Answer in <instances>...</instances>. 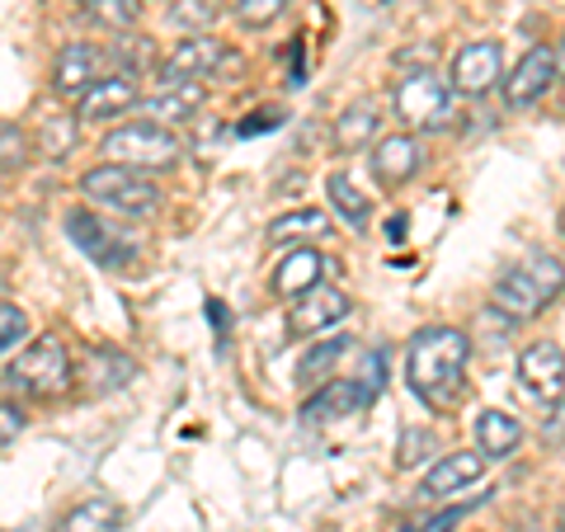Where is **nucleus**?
Returning <instances> with one entry per match:
<instances>
[{"label":"nucleus","instance_id":"nucleus-18","mask_svg":"<svg viewBox=\"0 0 565 532\" xmlns=\"http://www.w3.org/2000/svg\"><path fill=\"white\" fill-rule=\"evenodd\" d=\"M373 396L359 386V377H330L321 382V392H311L302 401V419L307 424H340V419H353L359 411H367Z\"/></svg>","mask_w":565,"mask_h":532},{"label":"nucleus","instance_id":"nucleus-27","mask_svg":"<svg viewBox=\"0 0 565 532\" xmlns=\"http://www.w3.org/2000/svg\"><path fill=\"white\" fill-rule=\"evenodd\" d=\"M76 132H81V123L71 118V114H47V118H39V132H33V156H43V161L62 166L66 156L76 151Z\"/></svg>","mask_w":565,"mask_h":532},{"label":"nucleus","instance_id":"nucleus-24","mask_svg":"<svg viewBox=\"0 0 565 532\" xmlns=\"http://www.w3.org/2000/svg\"><path fill=\"white\" fill-rule=\"evenodd\" d=\"M349 334H321V344H311L302 359H297V386H307V392H316L321 382H330L334 363L349 353Z\"/></svg>","mask_w":565,"mask_h":532},{"label":"nucleus","instance_id":"nucleus-34","mask_svg":"<svg viewBox=\"0 0 565 532\" xmlns=\"http://www.w3.org/2000/svg\"><path fill=\"white\" fill-rule=\"evenodd\" d=\"M29 429V411L20 401H10V396H0V453L10 448V443H20Z\"/></svg>","mask_w":565,"mask_h":532},{"label":"nucleus","instance_id":"nucleus-5","mask_svg":"<svg viewBox=\"0 0 565 532\" xmlns=\"http://www.w3.org/2000/svg\"><path fill=\"white\" fill-rule=\"evenodd\" d=\"M99 156L109 166L122 170H137V174H166L184 161V141L174 137L170 128H156L147 118H132V123H118V128L99 141Z\"/></svg>","mask_w":565,"mask_h":532},{"label":"nucleus","instance_id":"nucleus-1","mask_svg":"<svg viewBox=\"0 0 565 532\" xmlns=\"http://www.w3.org/2000/svg\"><path fill=\"white\" fill-rule=\"evenodd\" d=\"M467 363H471V334L457 326H429L405 344V386L429 411H452L467 392Z\"/></svg>","mask_w":565,"mask_h":532},{"label":"nucleus","instance_id":"nucleus-3","mask_svg":"<svg viewBox=\"0 0 565 532\" xmlns=\"http://www.w3.org/2000/svg\"><path fill=\"white\" fill-rule=\"evenodd\" d=\"M6 392L24 401H57L76 386V353L62 334H33L6 363Z\"/></svg>","mask_w":565,"mask_h":532},{"label":"nucleus","instance_id":"nucleus-40","mask_svg":"<svg viewBox=\"0 0 565 532\" xmlns=\"http://www.w3.org/2000/svg\"><path fill=\"white\" fill-rule=\"evenodd\" d=\"M556 532H565V509H561V519H556Z\"/></svg>","mask_w":565,"mask_h":532},{"label":"nucleus","instance_id":"nucleus-2","mask_svg":"<svg viewBox=\"0 0 565 532\" xmlns=\"http://www.w3.org/2000/svg\"><path fill=\"white\" fill-rule=\"evenodd\" d=\"M565 292V264L546 251H533L523 255L519 264H509V269L494 278L490 288V307L504 316V321H537V316L552 307V301Z\"/></svg>","mask_w":565,"mask_h":532},{"label":"nucleus","instance_id":"nucleus-14","mask_svg":"<svg viewBox=\"0 0 565 532\" xmlns=\"http://www.w3.org/2000/svg\"><path fill=\"white\" fill-rule=\"evenodd\" d=\"M367 170L382 189H405L424 170V147L415 132H386L373 141V156H367Z\"/></svg>","mask_w":565,"mask_h":532},{"label":"nucleus","instance_id":"nucleus-26","mask_svg":"<svg viewBox=\"0 0 565 532\" xmlns=\"http://www.w3.org/2000/svg\"><path fill=\"white\" fill-rule=\"evenodd\" d=\"M326 193H330V208L340 212V217L353 226V232H367V222H373V199L353 184L349 170H334L326 180Z\"/></svg>","mask_w":565,"mask_h":532},{"label":"nucleus","instance_id":"nucleus-37","mask_svg":"<svg viewBox=\"0 0 565 532\" xmlns=\"http://www.w3.org/2000/svg\"><path fill=\"white\" fill-rule=\"evenodd\" d=\"M282 123H288V114H282V109H259V114H250V118H241L236 132H241V137H259V132L282 128Z\"/></svg>","mask_w":565,"mask_h":532},{"label":"nucleus","instance_id":"nucleus-22","mask_svg":"<svg viewBox=\"0 0 565 532\" xmlns=\"http://www.w3.org/2000/svg\"><path fill=\"white\" fill-rule=\"evenodd\" d=\"M377 128H382V114H377V104L373 99H359V104H349V109L334 118V151H363V147H373L377 141Z\"/></svg>","mask_w":565,"mask_h":532},{"label":"nucleus","instance_id":"nucleus-11","mask_svg":"<svg viewBox=\"0 0 565 532\" xmlns=\"http://www.w3.org/2000/svg\"><path fill=\"white\" fill-rule=\"evenodd\" d=\"M353 311V301L344 288H330V283H321V288L302 292L288 307V334L292 340H321V334H330L334 326H344Z\"/></svg>","mask_w":565,"mask_h":532},{"label":"nucleus","instance_id":"nucleus-17","mask_svg":"<svg viewBox=\"0 0 565 532\" xmlns=\"http://www.w3.org/2000/svg\"><path fill=\"white\" fill-rule=\"evenodd\" d=\"M330 269H334V259H326L321 251H316V245H292V251H282V259L274 264L269 288H274V297L297 301L302 292L321 288Z\"/></svg>","mask_w":565,"mask_h":532},{"label":"nucleus","instance_id":"nucleus-36","mask_svg":"<svg viewBox=\"0 0 565 532\" xmlns=\"http://www.w3.org/2000/svg\"><path fill=\"white\" fill-rule=\"evenodd\" d=\"M476 504H481V500H471V504H452V509H438L429 523H419V528H405V532H452V528L462 523V519H467V513H471Z\"/></svg>","mask_w":565,"mask_h":532},{"label":"nucleus","instance_id":"nucleus-33","mask_svg":"<svg viewBox=\"0 0 565 532\" xmlns=\"http://www.w3.org/2000/svg\"><path fill=\"white\" fill-rule=\"evenodd\" d=\"M282 10H288V0H236V6H232V20H236L241 29H269Z\"/></svg>","mask_w":565,"mask_h":532},{"label":"nucleus","instance_id":"nucleus-39","mask_svg":"<svg viewBox=\"0 0 565 532\" xmlns=\"http://www.w3.org/2000/svg\"><path fill=\"white\" fill-rule=\"evenodd\" d=\"M386 236L401 241V236H405V217H392V226H386Z\"/></svg>","mask_w":565,"mask_h":532},{"label":"nucleus","instance_id":"nucleus-41","mask_svg":"<svg viewBox=\"0 0 565 532\" xmlns=\"http://www.w3.org/2000/svg\"><path fill=\"white\" fill-rule=\"evenodd\" d=\"M561 236H565V208H561Z\"/></svg>","mask_w":565,"mask_h":532},{"label":"nucleus","instance_id":"nucleus-19","mask_svg":"<svg viewBox=\"0 0 565 532\" xmlns=\"http://www.w3.org/2000/svg\"><path fill=\"white\" fill-rule=\"evenodd\" d=\"M203 104H207V85H199V81H170L156 95L141 99L137 109H141V118H147V123H156V128H174V123H189L193 114L203 109Z\"/></svg>","mask_w":565,"mask_h":532},{"label":"nucleus","instance_id":"nucleus-35","mask_svg":"<svg viewBox=\"0 0 565 532\" xmlns=\"http://www.w3.org/2000/svg\"><path fill=\"white\" fill-rule=\"evenodd\" d=\"M353 377H359V386L367 396H382V386H386V363H382V353H363V363H359V372H353Z\"/></svg>","mask_w":565,"mask_h":532},{"label":"nucleus","instance_id":"nucleus-20","mask_svg":"<svg viewBox=\"0 0 565 532\" xmlns=\"http://www.w3.org/2000/svg\"><path fill=\"white\" fill-rule=\"evenodd\" d=\"M523 448V419H514L509 411H481L476 415V453L486 462H504Z\"/></svg>","mask_w":565,"mask_h":532},{"label":"nucleus","instance_id":"nucleus-25","mask_svg":"<svg viewBox=\"0 0 565 532\" xmlns=\"http://www.w3.org/2000/svg\"><path fill=\"white\" fill-rule=\"evenodd\" d=\"M316 236H330V217L321 208H297V212H282V217L269 222V241L274 245H311Z\"/></svg>","mask_w":565,"mask_h":532},{"label":"nucleus","instance_id":"nucleus-8","mask_svg":"<svg viewBox=\"0 0 565 532\" xmlns=\"http://www.w3.org/2000/svg\"><path fill=\"white\" fill-rule=\"evenodd\" d=\"M104 71H114V47H104L95 39H71V43L57 47V57H52L47 85H52V95L57 99L76 104L104 76Z\"/></svg>","mask_w":565,"mask_h":532},{"label":"nucleus","instance_id":"nucleus-15","mask_svg":"<svg viewBox=\"0 0 565 532\" xmlns=\"http://www.w3.org/2000/svg\"><path fill=\"white\" fill-rule=\"evenodd\" d=\"M481 476H486V457H481V453H471V448L444 453V457H434L429 471H424L419 500H424V504H438V500H448V494L471 490L476 481H481Z\"/></svg>","mask_w":565,"mask_h":532},{"label":"nucleus","instance_id":"nucleus-30","mask_svg":"<svg viewBox=\"0 0 565 532\" xmlns=\"http://www.w3.org/2000/svg\"><path fill=\"white\" fill-rule=\"evenodd\" d=\"M217 14H222L217 0H170V24H180L189 33H207Z\"/></svg>","mask_w":565,"mask_h":532},{"label":"nucleus","instance_id":"nucleus-42","mask_svg":"<svg viewBox=\"0 0 565 532\" xmlns=\"http://www.w3.org/2000/svg\"><path fill=\"white\" fill-rule=\"evenodd\" d=\"M561 62H565V47H561Z\"/></svg>","mask_w":565,"mask_h":532},{"label":"nucleus","instance_id":"nucleus-29","mask_svg":"<svg viewBox=\"0 0 565 532\" xmlns=\"http://www.w3.org/2000/svg\"><path fill=\"white\" fill-rule=\"evenodd\" d=\"M33 161V137L20 128V123H0V170H29Z\"/></svg>","mask_w":565,"mask_h":532},{"label":"nucleus","instance_id":"nucleus-38","mask_svg":"<svg viewBox=\"0 0 565 532\" xmlns=\"http://www.w3.org/2000/svg\"><path fill=\"white\" fill-rule=\"evenodd\" d=\"M546 438H561L565 434V405H561V411H556V419H552V429H542Z\"/></svg>","mask_w":565,"mask_h":532},{"label":"nucleus","instance_id":"nucleus-16","mask_svg":"<svg viewBox=\"0 0 565 532\" xmlns=\"http://www.w3.org/2000/svg\"><path fill=\"white\" fill-rule=\"evenodd\" d=\"M519 382L523 392L537 401H561L565 396V349L556 340H533L519 349Z\"/></svg>","mask_w":565,"mask_h":532},{"label":"nucleus","instance_id":"nucleus-28","mask_svg":"<svg viewBox=\"0 0 565 532\" xmlns=\"http://www.w3.org/2000/svg\"><path fill=\"white\" fill-rule=\"evenodd\" d=\"M81 6H85V20L95 29H109V33L132 29L141 14V0H81Z\"/></svg>","mask_w":565,"mask_h":532},{"label":"nucleus","instance_id":"nucleus-23","mask_svg":"<svg viewBox=\"0 0 565 532\" xmlns=\"http://www.w3.org/2000/svg\"><path fill=\"white\" fill-rule=\"evenodd\" d=\"M137 377V363L128 359L122 349L114 344H95L90 353H85V382L95 386V392H118V386H128Z\"/></svg>","mask_w":565,"mask_h":532},{"label":"nucleus","instance_id":"nucleus-4","mask_svg":"<svg viewBox=\"0 0 565 532\" xmlns=\"http://www.w3.org/2000/svg\"><path fill=\"white\" fill-rule=\"evenodd\" d=\"M81 193L95 212H109V217H122V222H147L166 208V189L151 174L122 170L109 161H99L81 174Z\"/></svg>","mask_w":565,"mask_h":532},{"label":"nucleus","instance_id":"nucleus-21","mask_svg":"<svg viewBox=\"0 0 565 532\" xmlns=\"http://www.w3.org/2000/svg\"><path fill=\"white\" fill-rule=\"evenodd\" d=\"M122 528V504L109 500V494H90V500L71 504L52 532H118Z\"/></svg>","mask_w":565,"mask_h":532},{"label":"nucleus","instance_id":"nucleus-32","mask_svg":"<svg viewBox=\"0 0 565 532\" xmlns=\"http://www.w3.org/2000/svg\"><path fill=\"white\" fill-rule=\"evenodd\" d=\"M438 453V434L434 429H405L396 443V467H419Z\"/></svg>","mask_w":565,"mask_h":532},{"label":"nucleus","instance_id":"nucleus-13","mask_svg":"<svg viewBox=\"0 0 565 532\" xmlns=\"http://www.w3.org/2000/svg\"><path fill=\"white\" fill-rule=\"evenodd\" d=\"M561 76V57L546 43L537 47H527L523 57L514 62V71H509V81H504V104L509 109H533V104L552 91Z\"/></svg>","mask_w":565,"mask_h":532},{"label":"nucleus","instance_id":"nucleus-9","mask_svg":"<svg viewBox=\"0 0 565 532\" xmlns=\"http://www.w3.org/2000/svg\"><path fill=\"white\" fill-rule=\"evenodd\" d=\"M232 47H226L217 33H189V39L174 43L166 57H161V85L170 81H212V76H222L226 66H232Z\"/></svg>","mask_w":565,"mask_h":532},{"label":"nucleus","instance_id":"nucleus-6","mask_svg":"<svg viewBox=\"0 0 565 532\" xmlns=\"http://www.w3.org/2000/svg\"><path fill=\"white\" fill-rule=\"evenodd\" d=\"M62 226H66L71 245H76L85 259H95V269H104V274H132L137 269L141 245L122 232V226H114L109 217H99L95 208H71L62 217Z\"/></svg>","mask_w":565,"mask_h":532},{"label":"nucleus","instance_id":"nucleus-12","mask_svg":"<svg viewBox=\"0 0 565 532\" xmlns=\"http://www.w3.org/2000/svg\"><path fill=\"white\" fill-rule=\"evenodd\" d=\"M504 81V47L494 39H481V43H467L462 52L452 57V95H467V99H481L490 95L494 85Z\"/></svg>","mask_w":565,"mask_h":532},{"label":"nucleus","instance_id":"nucleus-31","mask_svg":"<svg viewBox=\"0 0 565 532\" xmlns=\"http://www.w3.org/2000/svg\"><path fill=\"white\" fill-rule=\"evenodd\" d=\"M29 344V311L14 301H0V359L20 353Z\"/></svg>","mask_w":565,"mask_h":532},{"label":"nucleus","instance_id":"nucleus-7","mask_svg":"<svg viewBox=\"0 0 565 532\" xmlns=\"http://www.w3.org/2000/svg\"><path fill=\"white\" fill-rule=\"evenodd\" d=\"M392 109L405 128H444L448 114H452V85L438 76L434 66H419V71H401L392 81Z\"/></svg>","mask_w":565,"mask_h":532},{"label":"nucleus","instance_id":"nucleus-10","mask_svg":"<svg viewBox=\"0 0 565 532\" xmlns=\"http://www.w3.org/2000/svg\"><path fill=\"white\" fill-rule=\"evenodd\" d=\"M141 104V71L137 66H114L76 99V123H114L132 114Z\"/></svg>","mask_w":565,"mask_h":532}]
</instances>
